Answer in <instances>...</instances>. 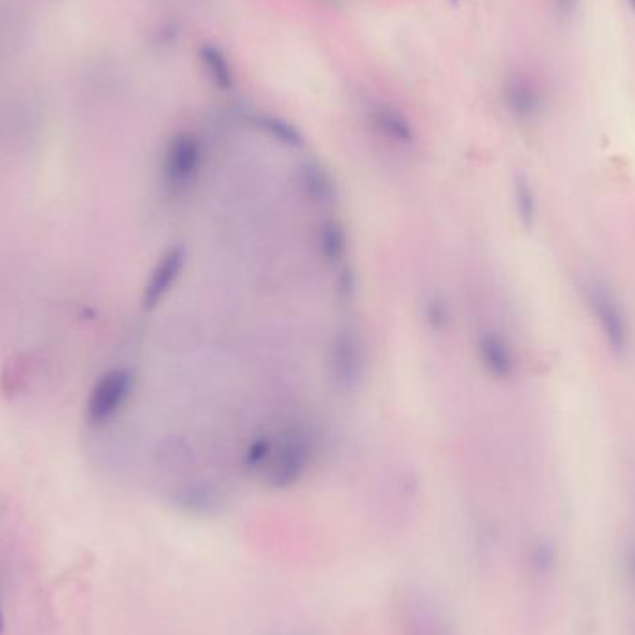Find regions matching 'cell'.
Wrapping results in <instances>:
<instances>
[{"label":"cell","instance_id":"cell-1","mask_svg":"<svg viewBox=\"0 0 635 635\" xmlns=\"http://www.w3.org/2000/svg\"><path fill=\"white\" fill-rule=\"evenodd\" d=\"M314 459V444L305 429H288L273 439L272 454L262 468L264 480L277 491L290 489L305 478Z\"/></svg>","mask_w":635,"mask_h":635},{"label":"cell","instance_id":"cell-2","mask_svg":"<svg viewBox=\"0 0 635 635\" xmlns=\"http://www.w3.org/2000/svg\"><path fill=\"white\" fill-rule=\"evenodd\" d=\"M205 162V149L199 136L194 132L182 130L169 138L162 156V179L169 190L182 192L190 188Z\"/></svg>","mask_w":635,"mask_h":635},{"label":"cell","instance_id":"cell-3","mask_svg":"<svg viewBox=\"0 0 635 635\" xmlns=\"http://www.w3.org/2000/svg\"><path fill=\"white\" fill-rule=\"evenodd\" d=\"M587 303L604 342L611 351L623 353L630 342V325L617 294L606 283L593 281L587 286Z\"/></svg>","mask_w":635,"mask_h":635},{"label":"cell","instance_id":"cell-4","mask_svg":"<svg viewBox=\"0 0 635 635\" xmlns=\"http://www.w3.org/2000/svg\"><path fill=\"white\" fill-rule=\"evenodd\" d=\"M331 376L340 390L351 392L361 385L364 374V346L359 333L351 327H340L329 351Z\"/></svg>","mask_w":635,"mask_h":635},{"label":"cell","instance_id":"cell-5","mask_svg":"<svg viewBox=\"0 0 635 635\" xmlns=\"http://www.w3.org/2000/svg\"><path fill=\"white\" fill-rule=\"evenodd\" d=\"M134 389V377L125 368H114L99 377L91 389L86 415L91 424L110 422L129 402Z\"/></svg>","mask_w":635,"mask_h":635},{"label":"cell","instance_id":"cell-6","mask_svg":"<svg viewBox=\"0 0 635 635\" xmlns=\"http://www.w3.org/2000/svg\"><path fill=\"white\" fill-rule=\"evenodd\" d=\"M186 268V249L173 246L162 253L156 262L143 288V309L155 311L156 307L168 298L169 292L179 283L182 272Z\"/></svg>","mask_w":635,"mask_h":635},{"label":"cell","instance_id":"cell-7","mask_svg":"<svg viewBox=\"0 0 635 635\" xmlns=\"http://www.w3.org/2000/svg\"><path fill=\"white\" fill-rule=\"evenodd\" d=\"M476 355L485 374L498 381H506L517 370V359L509 340L493 329L480 333L476 340Z\"/></svg>","mask_w":635,"mask_h":635},{"label":"cell","instance_id":"cell-8","mask_svg":"<svg viewBox=\"0 0 635 635\" xmlns=\"http://www.w3.org/2000/svg\"><path fill=\"white\" fill-rule=\"evenodd\" d=\"M366 116H368L370 127L376 130L383 140L400 147L415 143V127L400 108L383 101H376L368 106Z\"/></svg>","mask_w":635,"mask_h":635},{"label":"cell","instance_id":"cell-9","mask_svg":"<svg viewBox=\"0 0 635 635\" xmlns=\"http://www.w3.org/2000/svg\"><path fill=\"white\" fill-rule=\"evenodd\" d=\"M504 104L507 112L517 121H533L543 112L545 99L541 90L530 78L511 77L504 88Z\"/></svg>","mask_w":635,"mask_h":635},{"label":"cell","instance_id":"cell-10","mask_svg":"<svg viewBox=\"0 0 635 635\" xmlns=\"http://www.w3.org/2000/svg\"><path fill=\"white\" fill-rule=\"evenodd\" d=\"M298 184L303 195L314 205H331L337 197V184L329 169L320 162H305L298 173Z\"/></svg>","mask_w":635,"mask_h":635},{"label":"cell","instance_id":"cell-11","mask_svg":"<svg viewBox=\"0 0 635 635\" xmlns=\"http://www.w3.org/2000/svg\"><path fill=\"white\" fill-rule=\"evenodd\" d=\"M316 246L318 253L327 266L331 268H340L346 262L348 255V233L346 227L342 225V221L329 218L318 225L316 231Z\"/></svg>","mask_w":635,"mask_h":635},{"label":"cell","instance_id":"cell-12","mask_svg":"<svg viewBox=\"0 0 635 635\" xmlns=\"http://www.w3.org/2000/svg\"><path fill=\"white\" fill-rule=\"evenodd\" d=\"M197 58H199L201 67H203V71H205L208 80L212 82V86H216V88L221 91L233 90V65H231V60L227 58V54L221 51L218 45L203 43V45L197 49Z\"/></svg>","mask_w":635,"mask_h":635},{"label":"cell","instance_id":"cell-13","mask_svg":"<svg viewBox=\"0 0 635 635\" xmlns=\"http://www.w3.org/2000/svg\"><path fill=\"white\" fill-rule=\"evenodd\" d=\"M253 125L266 134L268 138H272L273 142L288 147V149H301L305 145V138L301 134V130L292 125L290 121H286L285 117L273 116V114H255L251 117Z\"/></svg>","mask_w":635,"mask_h":635},{"label":"cell","instance_id":"cell-14","mask_svg":"<svg viewBox=\"0 0 635 635\" xmlns=\"http://www.w3.org/2000/svg\"><path fill=\"white\" fill-rule=\"evenodd\" d=\"M513 203L517 210V218L526 229H532L537 221L539 214V201L532 182L528 181V177L519 175L513 184Z\"/></svg>","mask_w":635,"mask_h":635},{"label":"cell","instance_id":"cell-15","mask_svg":"<svg viewBox=\"0 0 635 635\" xmlns=\"http://www.w3.org/2000/svg\"><path fill=\"white\" fill-rule=\"evenodd\" d=\"M426 320L435 331H442L448 325V307L442 299H429L426 305Z\"/></svg>","mask_w":635,"mask_h":635},{"label":"cell","instance_id":"cell-16","mask_svg":"<svg viewBox=\"0 0 635 635\" xmlns=\"http://www.w3.org/2000/svg\"><path fill=\"white\" fill-rule=\"evenodd\" d=\"M6 630V617H4V606H2V597H0V635Z\"/></svg>","mask_w":635,"mask_h":635},{"label":"cell","instance_id":"cell-17","mask_svg":"<svg viewBox=\"0 0 635 635\" xmlns=\"http://www.w3.org/2000/svg\"><path fill=\"white\" fill-rule=\"evenodd\" d=\"M559 4H561V8H571L572 4H574V0H559Z\"/></svg>","mask_w":635,"mask_h":635},{"label":"cell","instance_id":"cell-18","mask_svg":"<svg viewBox=\"0 0 635 635\" xmlns=\"http://www.w3.org/2000/svg\"><path fill=\"white\" fill-rule=\"evenodd\" d=\"M630 567H632V572H634V576H635V550H634V556H632V563H630Z\"/></svg>","mask_w":635,"mask_h":635},{"label":"cell","instance_id":"cell-19","mask_svg":"<svg viewBox=\"0 0 635 635\" xmlns=\"http://www.w3.org/2000/svg\"><path fill=\"white\" fill-rule=\"evenodd\" d=\"M630 4H632V6H634L635 8V0H630Z\"/></svg>","mask_w":635,"mask_h":635}]
</instances>
